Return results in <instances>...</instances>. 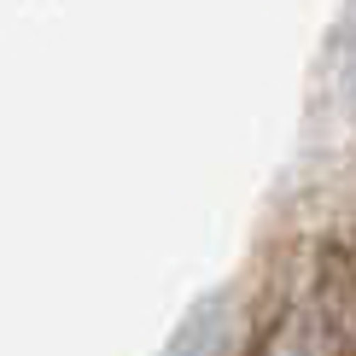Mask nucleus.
<instances>
[{
	"label": "nucleus",
	"instance_id": "f257e3e1",
	"mask_svg": "<svg viewBox=\"0 0 356 356\" xmlns=\"http://www.w3.org/2000/svg\"><path fill=\"white\" fill-rule=\"evenodd\" d=\"M228 350H234V304L204 298L181 327H175L164 356H228Z\"/></svg>",
	"mask_w": 356,
	"mask_h": 356
},
{
	"label": "nucleus",
	"instance_id": "f03ea898",
	"mask_svg": "<svg viewBox=\"0 0 356 356\" xmlns=\"http://www.w3.org/2000/svg\"><path fill=\"white\" fill-rule=\"evenodd\" d=\"M339 88H345V99L356 106V6H350L345 29H339Z\"/></svg>",
	"mask_w": 356,
	"mask_h": 356
}]
</instances>
